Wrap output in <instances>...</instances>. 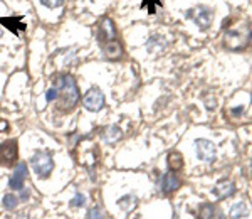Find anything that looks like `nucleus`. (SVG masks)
<instances>
[{"instance_id":"obj_1","label":"nucleus","mask_w":252,"mask_h":219,"mask_svg":"<svg viewBox=\"0 0 252 219\" xmlns=\"http://www.w3.org/2000/svg\"><path fill=\"white\" fill-rule=\"evenodd\" d=\"M54 88L58 90V100H59V107L63 110H72L78 105L79 101V90L78 84L72 76L63 74L56 79Z\"/></svg>"},{"instance_id":"obj_2","label":"nucleus","mask_w":252,"mask_h":219,"mask_svg":"<svg viewBox=\"0 0 252 219\" xmlns=\"http://www.w3.org/2000/svg\"><path fill=\"white\" fill-rule=\"evenodd\" d=\"M252 32L249 29V26L246 24H241L235 29H229L225 32V37H223V42H225V47L230 51H241L246 49L251 42Z\"/></svg>"},{"instance_id":"obj_3","label":"nucleus","mask_w":252,"mask_h":219,"mask_svg":"<svg viewBox=\"0 0 252 219\" xmlns=\"http://www.w3.org/2000/svg\"><path fill=\"white\" fill-rule=\"evenodd\" d=\"M32 164V169L34 172L37 174L40 179H47L51 176L52 169H54V160H52L51 153L47 152H37L31 160Z\"/></svg>"},{"instance_id":"obj_4","label":"nucleus","mask_w":252,"mask_h":219,"mask_svg":"<svg viewBox=\"0 0 252 219\" xmlns=\"http://www.w3.org/2000/svg\"><path fill=\"white\" fill-rule=\"evenodd\" d=\"M187 17L192 19L200 29H209L210 24H212V10L209 7L200 5L187 12Z\"/></svg>"},{"instance_id":"obj_5","label":"nucleus","mask_w":252,"mask_h":219,"mask_svg":"<svg viewBox=\"0 0 252 219\" xmlns=\"http://www.w3.org/2000/svg\"><path fill=\"white\" fill-rule=\"evenodd\" d=\"M195 152H197V157L204 162H214L215 157H217V148H215V144H212L210 140L205 139H198L195 142Z\"/></svg>"},{"instance_id":"obj_6","label":"nucleus","mask_w":252,"mask_h":219,"mask_svg":"<svg viewBox=\"0 0 252 219\" xmlns=\"http://www.w3.org/2000/svg\"><path fill=\"white\" fill-rule=\"evenodd\" d=\"M84 108L89 111H99L104 107V95L101 93L99 88H91L83 98Z\"/></svg>"},{"instance_id":"obj_7","label":"nucleus","mask_w":252,"mask_h":219,"mask_svg":"<svg viewBox=\"0 0 252 219\" xmlns=\"http://www.w3.org/2000/svg\"><path fill=\"white\" fill-rule=\"evenodd\" d=\"M118 37V31L116 26L111 19H103L99 24V29H97V39H99L101 44L111 42V40H116Z\"/></svg>"},{"instance_id":"obj_8","label":"nucleus","mask_w":252,"mask_h":219,"mask_svg":"<svg viewBox=\"0 0 252 219\" xmlns=\"http://www.w3.org/2000/svg\"><path fill=\"white\" fill-rule=\"evenodd\" d=\"M17 160V142L9 140L0 145V164L12 165Z\"/></svg>"},{"instance_id":"obj_9","label":"nucleus","mask_w":252,"mask_h":219,"mask_svg":"<svg viewBox=\"0 0 252 219\" xmlns=\"http://www.w3.org/2000/svg\"><path fill=\"white\" fill-rule=\"evenodd\" d=\"M27 177V165L26 164H19L14 170V176L10 177V187L14 190H20L24 189V182H26Z\"/></svg>"},{"instance_id":"obj_10","label":"nucleus","mask_w":252,"mask_h":219,"mask_svg":"<svg viewBox=\"0 0 252 219\" xmlns=\"http://www.w3.org/2000/svg\"><path fill=\"white\" fill-rule=\"evenodd\" d=\"M214 194L217 196V199H227V197L235 194V184L232 181H220L214 189Z\"/></svg>"},{"instance_id":"obj_11","label":"nucleus","mask_w":252,"mask_h":219,"mask_svg":"<svg viewBox=\"0 0 252 219\" xmlns=\"http://www.w3.org/2000/svg\"><path fill=\"white\" fill-rule=\"evenodd\" d=\"M182 185V181L177 177V174L173 172V170H170V172H166L163 176V179H161V190L166 194L173 192V190H177L178 187Z\"/></svg>"},{"instance_id":"obj_12","label":"nucleus","mask_w":252,"mask_h":219,"mask_svg":"<svg viewBox=\"0 0 252 219\" xmlns=\"http://www.w3.org/2000/svg\"><path fill=\"white\" fill-rule=\"evenodd\" d=\"M104 54H106L108 59H120L121 54H123V47L120 46L118 40H111L104 46Z\"/></svg>"},{"instance_id":"obj_13","label":"nucleus","mask_w":252,"mask_h":219,"mask_svg":"<svg viewBox=\"0 0 252 219\" xmlns=\"http://www.w3.org/2000/svg\"><path fill=\"white\" fill-rule=\"evenodd\" d=\"M101 137H103V140L108 142V144H115V142H118L121 139V128L116 127V125H111V127L103 130Z\"/></svg>"},{"instance_id":"obj_14","label":"nucleus","mask_w":252,"mask_h":219,"mask_svg":"<svg viewBox=\"0 0 252 219\" xmlns=\"http://www.w3.org/2000/svg\"><path fill=\"white\" fill-rule=\"evenodd\" d=\"M136 204H138V199H136V196H133V194L123 196L120 201H118V208H120L121 211H126V213L131 211V209H135Z\"/></svg>"},{"instance_id":"obj_15","label":"nucleus","mask_w":252,"mask_h":219,"mask_svg":"<svg viewBox=\"0 0 252 219\" xmlns=\"http://www.w3.org/2000/svg\"><path fill=\"white\" fill-rule=\"evenodd\" d=\"M168 167L173 172H178V170L184 167V159H182V155L178 152H172L168 155Z\"/></svg>"},{"instance_id":"obj_16","label":"nucleus","mask_w":252,"mask_h":219,"mask_svg":"<svg viewBox=\"0 0 252 219\" xmlns=\"http://www.w3.org/2000/svg\"><path fill=\"white\" fill-rule=\"evenodd\" d=\"M161 39H163V37H158V36H153V37L148 40L146 47H148V49L152 51V52H160V51H163L165 42H163Z\"/></svg>"},{"instance_id":"obj_17","label":"nucleus","mask_w":252,"mask_h":219,"mask_svg":"<svg viewBox=\"0 0 252 219\" xmlns=\"http://www.w3.org/2000/svg\"><path fill=\"white\" fill-rule=\"evenodd\" d=\"M247 214H249V213H247L246 204H244V202H237V204L232 206L229 216L230 218H247Z\"/></svg>"},{"instance_id":"obj_18","label":"nucleus","mask_w":252,"mask_h":219,"mask_svg":"<svg viewBox=\"0 0 252 219\" xmlns=\"http://www.w3.org/2000/svg\"><path fill=\"white\" fill-rule=\"evenodd\" d=\"M215 213H220V211L215 208V204H204V206H200V214H198V216H200V218H215V216H220V214H215Z\"/></svg>"},{"instance_id":"obj_19","label":"nucleus","mask_w":252,"mask_h":219,"mask_svg":"<svg viewBox=\"0 0 252 219\" xmlns=\"http://www.w3.org/2000/svg\"><path fill=\"white\" fill-rule=\"evenodd\" d=\"M3 208L5 209H9V211H14L15 208H17V204H19V199L14 196V194H5L3 196Z\"/></svg>"},{"instance_id":"obj_20","label":"nucleus","mask_w":252,"mask_h":219,"mask_svg":"<svg viewBox=\"0 0 252 219\" xmlns=\"http://www.w3.org/2000/svg\"><path fill=\"white\" fill-rule=\"evenodd\" d=\"M49 9H56V7H61L64 3V0H40Z\"/></svg>"},{"instance_id":"obj_21","label":"nucleus","mask_w":252,"mask_h":219,"mask_svg":"<svg viewBox=\"0 0 252 219\" xmlns=\"http://www.w3.org/2000/svg\"><path fill=\"white\" fill-rule=\"evenodd\" d=\"M84 202H86V197H84L83 194H78V196H74V199L71 201V206L72 208H79V206H84Z\"/></svg>"},{"instance_id":"obj_22","label":"nucleus","mask_w":252,"mask_h":219,"mask_svg":"<svg viewBox=\"0 0 252 219\" xmlns=\"http://www.w3.org/2000/svg\"><path fill=\"white\" fill-rule=\"evenodd\" d=\"M101 216H103V214H101V209L97 208V206L88 211V218H101Z\"/></svg>"},{"instance_id":"obj_23","label":"nucleus","mask_w":252,"mask_h":219,"mask_svg":"<svg viewBox=\"0 0 252 219\" xmlns=\"http://www.w3.org/2000/svg\"><path fill=\"white\" fill-rule=\"evenodd\" d=\"M46 98H47V101H52V100H58V90H56V88H51V90H49V91H47Z\"/></svg>"},{"instance_id":"obj_24","label":"nucleus","mask_w":252,"mask_h":219,"mask_svg":"<svg viewBox=\"0 0 252 219\" xmlns=\"http://www.w3.org/2000/svg\"><path fill=\"white\" fill-rule=\"evenodd\" d=\"M150 3H157V5H160V0H145V2H143V5H141V7H146V5H148V10H150Z\"/></svg>"},{"instance_id":"obj_25","label":"nucleus","mask_w":252,"mask_h":219,"mask_svg":"<svg viewBox=\"0 0 252 219\" xmlns=\"http://www.w3.org/2000/svg\"><path fill=\"white\" fill-rule=\"evenodd\" d=\"M29 197V190H22V199H27Z\"/></svg>"}]
</instances>
